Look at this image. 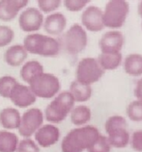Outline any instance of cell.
<instances>
[{
	"label": "cell",
	"mask_w": 142,
	"mask_h": 152,
	"mask_svg": "<svg viewBox=\"0 0 142 152\" xmlns=\"http://www.w3.org/2000/svg\"><path fill=\"white\" fill-rule=\"evenodd\" d=\"M101 135L100 130L93 125L75 128L64 137L61 149L62 152H83L87 150Z\"/></svg>",
	"instance_id": "1"
},
{
	"label": "cell",
	"mask_w": 142,
	"mask_h": 152,
	"mask_svg": "<svg viewBox=\"0 0 142 152\" xmlns=\"http://www.w3.org/2000/svg\"><path fill=\"white\" fill-rule=\"evenodd\" d=\"M23 47L27 53L53 57L61 51V46L57 39L42 34H29L23 41Z\"/></svg>",
	"instance_id": "2"
},
{
	"label": "cell",
	"mask_w": 142,
	"mask_h": 152,
	"mask_svg": "<svg viewBox=\"0 0 142 152\" xmlns=\"http://www.w3.org/2000/svg\"><path fill=\"white\" fill-rule=\"evenodd\" d=\"M106 138L111 147L125 148L129 145L131 135L128 131L127 119L119 115L109 117L104 123Z\"/></svg>",
	"instance_id": "3"
},
{
	"label": "cell",
	"mask_w": 142,
	"mask_h": 152,
	"mask_svg": "<svg viewBox=\"0 0 142 152\" xmlns=\"http://www.w3.org/2000/svg\"><path fill=\"white\" fill-rule=\"evenodd\" d=\"M58 39L61 49L69 55L76 56L81 53L87 46L88 36L86 30L78 23L72 25Z\"/></svg>",
	"instance_id": "4"
},
{
	"label": "cell",
	"mask_w": 142,
	"mask_h": 152,
	"mask_svg": "<svg viewBox=\"0 0 142 152\" xmlns=\"http://www.w3.org/2000/svg\"><path fill=\"white\" fill-rule=\"evenodd\" d=\"M75 99L69 91H64L58 94L46 108L44 115L47 121L52 123L63 121L75 107Z\"/></svg>",
	"instance_id": "5"
},
{
	"label": "cell",
	"mask_w": 142,
	"mask_h": 152,
	"mask_svg": "<svg viewBox=\"0 0 142 152\" xmlns=\"http://www.w3.org/2000/svg\"><path fill=\"white\" fill-rule=\"evenodd\" d=\"M129 13V4L126 0H110L106 3L104 15V27L112 30L121 28L125 24Z\"/></svg>",
	"instance_id": "6"
},
{
	"label": "cell",
	"mask_w": 142,
	"mask_h": 152,
	"mask_svg": "<svg viewBox=\"0 0 142 152\" xmlns=\"http://www.w3.org/2000/svg\"><path fill=\"white\" fill-rule=\"evenodd\" d=\"M29 88L36 97L51 98L59 93L61 84L57 76L44 72L31 80Z\"/></svg>",
	"instance_id": "7"
},
{
	"label": "cell",
	"mask_w": 142,
	"mask_h": 152,
	"mask_svg": "<svg viewBox=\"0 0 142 152\" xmlns=\"http://www.w3.org/2000/svg\"><path fill=\"white\" fill-rule=\"evenodd\" d=\"M104 74L97 58L86 57L81 59L76 66L75 80L84 85L91 86L98 82Z\"/></svg>",
	"instance_id": "8"
},
{
	"label": "cell",
	"mask_w": 142,
	"mask_h": 152,
	"mask_svg": "<svg viewBox=\"0 0 142 152\" xmlns=\"http://www.w3.org/2000/svg\"><path fill=\"white\" fill-rule=\"evenodd\" d=\"M43 121L44 115L40 109L32 108L27 110L20 118V123L18 128L19 134L25 138H29L42 126Z\"/></svg>",
	"instance_id": "9"
},
{
	"label": "cell",
	"mask_w": 142,
	"mask_h": 152,
	"mask_svg": "<svg viewBox=\"0 0 142 152\" xmlns=\"http://www.w3.org/2000/svg\"><path fill=\"white\" fill-rule=\"evenodd\" d=\"M81 23L84 29L91 32H100L104 29V15L101 8L90 5L87 6L81 14Z\"/></svg>",
	"instance_id": "10"
},
{
	"label": "cell",
	"mask_w": 142,
	"mask_h": 152,
	"mask_svg": "<svg viewBox=\"0 0 142 152\" xmlns=\"http://www.w3.org/2000/svg\"><path fill=\"white\" fill-rule=\"evenodd\" d=\"M124 43L125 38L123 33L117 30H110L101 36L99 42V47L101 49V53H121Z\"/></svg>",
	"instance_id": "11"
},
{
	"label": "cell",
	"mask_w": 142,
	"mask_h": 152,
	"mask_svg": "<svg viewBox=\"0 0 142 152\" xmlns=\"http://www.w3.org/2000/svg\"><path fill=\"white\" fill-rule=\"evenodd\" d=\"M18 23L20 29L24 32L38 31L44 23L43 13L36 8H27L19 15Z\"/></svg>",
	"instance_id": "12"
},
{
	"label": "cell",
	"mask_w": 142,
	"mask_h": 152,
	"mask_svg": "<svg viewBox=\"0 0 142 152\" xmlns=\"http://www.w3.org/2000/svg\"><path fill=\"white\" fill-rule=\"evenodd\" d=\"M36 95L31 91L29 86L18 83L12 90L10 99L15 105L19 108H25L32 105L36 101Z\"/></svg>",
	"instance_id": "13"
},
{
	"label": "cell",
	"mask_w": 142,
	"mask_h": 152,
	"mask_svg": "<svg viewBox=\"0 0 142 152\" xmlns=\"http://www.w3.org/2000/svg\"><path fill=\"white\" fill-rule=\"evenodd\" d=\"M60 131L55 125L46 124L41 126L35 133V140L42 147H50L58 142Z\"/></svg>",
	"instance_id": "14"
},
{
	"label": "cell",
	"mask_w": 142,
	"mask_h": 152,
	"mask_svg": "<svg viewBox=\"0 0 142 152\" xmlns=\"http://www.w3.org/2000/svg\"><path fill=\"white\" fill-rule=\"evenodd\" d=\"M67 25V18L62 13H52L44 19V29L51 36H58L63 33Z\"/></svg>",
	"instance_id": "15"
},
{
	"label": "cell",
	"mask_w": 142,
	"mask_h": 152,
	"mask_svg": "<svg viewBox=\"0 0 142 152\" xmlns=\"http://www.w3.org/2000/svg\"><path fill=\"white\" fill-rule=\"evenodd\" d=\"M27 0H1L0 1V19L11 21L18 12L27 5Z\"/></svg>",
	"instance_id": "16"
},
{
	"label": "cell",
	"mask_w": 142,
	"mask_h": 152,
	"mask_svg": "<svg viewBox=\"0 0 142 152\" xmlns=\"http://www.w3.org/2000/svg\"><path fill=\"white\" fill-rule=\"evenodd\" d=\"M27 51L21 45H15L8 48L4 54L5 62L11 66H18L27 58Z\"/></svg>",
	"instance_id": "17"
},
{
	"label": "cell",
	"mask_w": 142,
	"mask_h": 152,
	"mask_svg": "<svg viewBox=\"0 0 142 152\" xmlns=\"http://www.w3.org/2000/svg\"><path fill=\"white\" fill-rule=\"evenodd\" d=\"M123 66L125 72L129 76L138 77L142 75V55L138 53L129 54L124 59Z\"/></svg>",
	"instance_id": "18"
},
{
	"label": "cell",
	"mask_w": 142,
	"mask_h": 152,
	"mask_svg": "<svg viewBox=\"0 0 142 152\" xmlns=\"http://www.w3.org/2000/svg\"><path fill=\"white\" fill-rule=\"evenodd\" d=\"M19 112L14 108H5L0 112V122L6 129H17L20 123Z\"/></svg>",
	"instance_id": "19"
},
{
	"label": "cell",
	"mask_w": 142,
	"mask_h": 152,
	"mask_svg": "<svg viewBox=\"0 0 142 152\" xmlns=\"http://www.w3.org/2000/svg\"><path fill=\"white\" fill-rule=\"evenodd\" d=\"M69 91L74 97L75 102H86L92 96V87L81 84L76 80L72 82Z\"/></svg>",
	"instance_id": "20"
},
{
	"label": "cell",
	"mask_w": 142,
	"mask_h": 152,
	"mask_svg": "<svg viewBox=\"0 0 142 152\" xmlns=\"http://www.w3.org/2000/svg\"><path fill=\"white\" fill-rule=\"evenodd\" d=\"M92 118L91 109L86 105H78L71 111V121L76 126H84Z\"/></svg>",
	"instance_id": "21"
},
{
	"label": "cell",
	"mask_w": 142,
	"mask_h": 152,
	"mask_svg": "<svg viewBox=\"0 0 142 152\" xmlns=\"http://www.w3.org/2000/svg\"><path fill=\"white\" fill-rule=\"evenodd\" d=\"M101 67L104 71L105 70H114L121 66L123 63V56L122 53H114V54H105L101 53L97 58Z\"/></svg>",
	"instance_id": "22"
},
{
	"label": "cell",
	"mask_w": 142,
	"mask_h": 152,
	"mask_svg": "<svg viewBox=\"0 0 142 152\" xmlns=\"http://www.w3.org/2000/svg\"><path fill=\"white\" fill-rule=\"evenodd\" d=\"M44 73V67L38 61H29L25 63L20 69V77L24 82L29 84L36 76Z\"/></svg>",
	"instance_id": "23"
},
{
	"label": "cell",
	"mask_w": 142,
	"mask_h": 152,
	"mask_svg": "<svg viewBox=\"0 0 142 152\" xmlns=\"http://www.w3.org/2000/svg\"><path fill=\"white\" fill-rule=\"evenodd\" d=\"M18 145L17 135L9 131H0V152H15Z\"/></svg>",
	"instance_id": "24"
},
{
	"label": "cell",
	"mask_w": 142,
	"mask_h": 152,
	"mask_svg": "<svg viewBox=\"0 0 142 152\" xmlns=\"http://www.w3.org/2000/svg\"><path fill=\"white\" fill-rule=\"evenodd\" d=\"M126 114L132 121H142V100L135 99V100L132 101L127 106Z\"/></svg>",
	"instance_id": "25"
},
{
	"label": "cell",
	"mask_w": 142,
	"mask_h": 152,
	"mask_svg": "<svg viewBox=\"0 0 142 152\" xmlns=\"http://www.w3.org/2000/svg\"><path fill=\"white\" fill-rule=\"evenodd\" d=\"M18 82L12 76H2L0 77V95L4 98H10L12 90Z\"/></svg>",
	"instance_id": "26"
},
{
	"label": "cell",
	"mask_w": 142,
	"mask_h": 152,
	"mask_svg": "<svg viewBox=\"0 0 142 152\" xmlns=\"http://www.w3.org/2000/svg\"><path fill=\"white\" fill-rule=\"evenodd\" d=\"M111 145L109 143L106 136L101 135L97 141L87 149L88 152H110Z\"/></svg>",
	"instance_id": "27"
},
{
	"label": "cell",
	"mask_w": 142,
	"mask_h": 152,
	"mask_svg": "<svg viewBox=\"0 0 142 152\" xmlns=\"http://www.w3.org/2000/svg\"><path fill=\"white\" fill-rule=\"evenodd\" d=\"M15 33L9 26L0 25V47L6 46L13 41Z\"/></svg>",
	"instance_id": "28"
},
{
	"label": "cell",
	"mask_w": 142,
	"mask_h": 152,
	"mask_svg": "<svg viewBox=\"0 0 142 152\" xmlns=\"http://www.w3.org/2000/svg\"><path fill=\"white\" fill-rule=\"evenodd\" d=\"M60 0H39L38 6L41 12L44 13H52L58 9L61 5Z\"/></svg>",
	"instance_id": "29"
},
{
	"label": "cell",
	"mask_w": 142,
	"mask_h": 152,
	"mask_svg": "<svg viewBox=\"0 0 142 152\" xmlns=\"http://www.w3.org/2000/svg\"><path fill=\"white\" fill-rule=\"evenodd\" d=\"M17 151L18 152H40V148L37 145V143H35L34 141L27 138L18 142Z\"/></svg>",
	"instance_id": "30"
},
{
	"label": "cell",
	"mask_w": 142,
	"mask_h": 152,
	"mask_svg": "<svg viewBox=\"0 0 142 152\" xmlns=\"http://www.w3.org/2000/svg\"><path fill=\"white\" fill-rule=\"evenodd\" d=\"M88 4V0H65L64 1V6L70 12H79L85 9Z\"/></svg>",
	"instance_id": "31"
},
{
	"label": "cell",
	"mask_w": 142,
	"mask_h": 152,
	"mask_svg": "<svg viewBox=\"0 0 142 152\" xmlns=\"http://www.w3.org/2000/svg\"><path fill=\"white\" fill-rule=\"evenodd\" d=\"M129 143L133 150L137 152H142V130H137L133 132L131 136Z\"/></svg>",
	"instance_id": "32"
},
{
	"label": "cell",
	"mask_w": 142,
	"mask_h": 152,
	"mask_svg": "<svg viewBox=\"0 0 142 152\" xmlns=\"http://www.w3.org/2000/svg\"><path fill=\"white\" fill-rule=\"evenodd\" d=\"M135 96L138 100H142V78H140L138 81L135 83V90H133Z\"/></svg>",
	"instance_id": "33"
},
{
	"label": "cell",
	"mask_w": 142,
	"mask_h": 152,
	"mask_svg": "<svg viewBox=\"0 0 142 152\" xmlns=\"http://www.w3.org/2000/svg\"><path fill=\"white\" fill-rule=\"evenodd\" d=\"M138 14H139L140 18L142 19V1H140L139 5H138Z\"/></svg>",
	"instance_id": "34"
},
{
	"label": "cell",
	"mask_w": 142,
	"mask_h": 152,
	"mask_svg": "<svg viewBox=\"0 0 142 152\" xmlns=\"http://www.w3.org/2000/svg\"><path fill=\"white\" fill-rule=\"evenodd\" d=\"M141 28H142V21H141Z\"/></svg>",
	"instance_id": "35"
}]
</instances>
